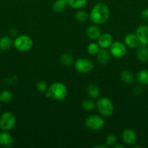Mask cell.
Segmentation results:
<instances>
[{
	"label": "cell",
	"mask_w": 148,
	"mask_h": 148,
	"mask_svg": "<svg viewBox=\"0 0 148 148\" xmlns=\"http://www.w3.org/2000/svg\"><path fill=\"white\" fill-rule=\"evenodd\" d=\"M101 34V29L97 25L89 26L86 30V35L91 40H98Z\"/></svg>",
	"instance_id": "5bb4252c"
},
{
	"label": "cell",
	"mask_w": 148,
	"mask_h": 148,
	"mask_svg": "<svg viewBox=\"0 0 148 148\" xmlns=\"http://www.w3.org/2000/svg\"><path fill=\"white\" fill-rule=\"evenodd\" d=\"M100 46L98 43H91L88 45L87 46V51H88L89 53L91 55H97V53L99 52L100 49Z\"/></svg>",
	"instance_id": "4316f807"
},
{
	"label": "cell",
	"mask_w": 148,
	"mask_h": 148,
	"mask_svg": "<svg viewBox=\"0 0 148 148\" xmlns=\"http://www.w3.org/2000/svg\"><path fill=\"white\" fill-rule=\"evenodd\" d=\"M136 55L139 62L142 63L148 62V47L147 45H139V48L136 50Z\"/></svg>",
	"instance_id": "9a60e30c"
},
{
	"label": "cell",
	"mask_w": 148,
	"mask_h": 148,
	"mask_svg": "<svg viewBox=\"0 0 148 148\" xmlns=\"http://www.w3.org/2000/svg\"><path fill=\"white\" fill-rule=\"evenodd\" d=\"M124 148L125 147L124 146H123V145H113V148Z\"/></svg>",
	"instance_id": "d6a6232c"
},
{
	"label": "cell",
	"mask_w": 148,
	"mask_h": 148,
	"mask_svg": "<svg viewBox=\"0 0 148 148\" xmlns=\"http://www.w3.org/2000/svg\"><path fill=\"white\" fill-rule=\"evenodd\" d=\"M59 60H60L61 63L64 65H66V66H70V65L72 64L73 63V57L71 54L68 53H63L60 56L59 58Z\"/></svg>",
	"instance_id": "603a6c76"
},
{
	"label": "cell",
	"mask_w": 148,
	"mask_h": 148,
	"mask_svg": "<svg viewBox=\"0 0 148 148\" xmlns=\"http://www.w3.org/2000/svg\"><path fill=\"white\" fill-rule=\"evenodd\" d=\"M96 107L99 113L104 117H108L113 114L114 111V106L111 100L103 97L100 98L96 103Z\"/></svg>",
	"instance_id": "3957f363"
},
{
	"label": "cell",
	"mask_w": 148,
	"mask_h": 148,
	"mask_svg": "<svg viewBox=\"0 0 148 148\" xmlns=\"http://www.w3.org/2000/svg\"><path fill=\"white\" fill-rule=\"evenodd\" d=\"M113 42V38L111 34L108 33H104L101 34L98 38V44L102 49H107L110 48Z\"/></svg>",
	"instance_id": "7c38bea8"
},
{
	"label": "cell",
	"mask_w": 148,
	"mask_h": 148,
	"mask_svg": "<svg viewBox=\"0 0 148 148\" xmlns=\"http://www.w3.org/2000/svg\"><path fill=\"white\" fill-rule=\"evenodd\" d=\"M16 124V118L14 114L7 111L1 114L0 117V128L4 131L12 130Z\"/></svg>",
	"instance_id": "5b68a950"
},
{
	"label": "cell",
	"mask_w": 148,
	"mask_h": 148,
	"mask_svg": "<svg viewBox=\"0 0 148 148\" xmlns=\"http://www.w3.org/2000/svg\"><path fill=\"white\" fill-rule=\"evenodd\" d=\"M117 137L114 134H107L105 138L106 145L107 146H113L117 143Z\"/></svg>",
	"instance_id": "f1b7e54d"
},
{
	"label": "cell",
	"mask_w": 148,
	"mask_h": 148,
	"mask_svg": "<svg viewBox=\"0 0 148 148\" xmlns=\"http://www.w3.org/2000/svg\"><path fill=\"white\" fill-rule=\"evenodd\" d=\"M75 69L80 73H89L94 69V63L86 58H81L75 62Z\"/></svg>",
	"instance_id": "52a82bcc"
},
{
	"label": "cell",
	"mask_w": 148,
	"mask_h": 148,
	"mask_svg": "<svg viewBox=\"0 0 148 148\" xmlns=\"http://www.w3.org/2000/svg\"><path fill=\"white\" fill-rule=\"evenodd\" d=\"M67 0H56L52 4V10L56 12H61L66 8Z\"/></svg>",
	"instance_id": "ffe728a7"
},
{
	"label": "cell",
	"mask_w": 148,
	"mask_h": 148,
	"mask_svg": "<svg viewBox=\"0 0 148 148\" xmlns=\"http://www.w3.org/2000/svg\"><path fill=\"white\" fill-rule=\"evenodd\" d=\"M133 92L136 95H139L142 92V88L140 86L135 87L133 89Z\"/></svg>",
	"instance_id": "4dcf8cb0"
},
{
	"label": "cell",
	"mask_w": 148,
	"mask_h": 148,
	"mask_svg": "<svg viewBox=\"0 0 148 148\" xmlns=\"http://www.w3.org/2000/svg\"><path fill=\"white\" fill-rule=\"evenodd\" d=\"M86 92L88 96L91 99H95L100 96V91L98 87L94 84H89L86 88Z\"/></svg>",
	"instance_id": "e0dca14e"
},
{
	"label": "cell",
	"mask_w": 148,
	"mask_h": 148,
	"mask_svg": "<svg viewBox=\"0 0 148 148\" xmlns=\"http://www.w3.org/2000/svg\"><path fill=\"white\" fill-rule=\"evenodd\" d=\"M75 18L76 19L77 21L80 22V23H84L87 19L89 18V14H88L86 12L84 11V10H80L75 13Z\"/></svg>",
	"instance_id": "d4e9b609"
},
{
	"label": "cell",
	"mask_w": 148,
	"mask_h": 148,
	"mask_svg": "<svg viewBox=\"0 0 148 148\" xmlns=\"http://www.w3.org/2000/svg\"><path fill=\"white\" fill-rule=\"evenodd\" d=\"M111 59V54L107 49H102L99 51L97 54V59L101 64H107Z\"/></svg>",
	"instance_id": "2e32d148"
},
{
	"label": "cell",
	"mask_w": 148,
	"mask_h": 148,
	"mask_svg": "<svg viewBox=\"0 0 148 148\" xmlns=\"http://www.w3.org/2000/svg\"><path fill=\"white\" fill-rule=\"evenodd\" d=\"M110 17V9L104 3H97L93 7L89 13V19L95 24H103Z\"/></svg>",
	"instance_id": "6da1fadb"
},
{
	"label": "cell",
	"mask_w": 148,
	"mask_h": 148,
	"mask_svg": "<svg viewBox=\"0 0 148 148\" xmlns=\"http://www.w3.org/2000/svg\"><path fill=\"white\" fill-rule=\"evenodd\" d=\"M135 33L139 38L140 44H148V25L145 24L140 25L137 27Z\"/></svg>",
	"instance_id": "9c48e42d"
},
{
	"label": "cell",
	"mask_w": 148,
	"mask_h": 148,
	"mask_svg": "<svg viewBox=\"0 0 148 148\" xmlns=\"http://www.w3.org/2000/svg\"><path fill=\"white\" fill-rule=\"evenodd\" d=\"M13 45V41L9 36H3L0 38V49L2 51H8Z\"/></svg>",
	"instance_id": "d6986e66"
},
{
	"label": "cell",
	"mask_w": 148,
	"mask_h": 148,
	"mask_svg": "<svg viewBox=\"0 0 148 148\" xmlns=\"http://www.w3.org/2000/svg\"><path fill=\"white\" fill-rule=\"evenodd\" d=\"M140 17L144 22L148 23V8L145 9V10L141 12Z\"/></svg>",
	"instance_id": "f546056e"
},
{
	"label": "cell",
	"mask_w": 148,
	"mask_h": 148,
	"mask_svg": "<svg viewBox=\"0 0 148 148\" xmlns=\"http://www.w3.org/2000/svg\"><path fill=\"white\" fill-rule=\"evenodd\" d=\"M109 51L112 56L119 59L126 55L127 49H126V46L125 43L120 41H113L111 46H110Z\"/></svg>",
	"instance_id": "ba28073f"
},
{
	"label": "cell",
	"mask_w": 148,
	"mask_h": 148,
	"mask_svg": "<svg viewBox=\"0 0 148 148\" xmlns=\"http://www.w3.org/2000/svg\"><path fill=\"white\" fill-rule=\"evenodd\" d=\"M120 79L126 84H131L134 79V77L132 72L129 70H123L120 73Z\"/></svg>",
	"instance_id": "44dd1931"
},
{
	"label": "cell",
	"mask_w": 148,
	"mask_h": 148,
	"mask_svg": "<svg viewBox=\"0 0 148 148\" xmlns=\"http://www.w3.org/2000/svg\"><path fill=\"white\" fill-rule=\"evenodd\" d=\"M85 125L89 130L92 131H98L104 127V121L100 116L91 115L86 119Z\"/></svg>",
	"instance_id": "8992f818"
},
{
	"label": "cell",
	"mask_w": 148,
	"mask_h": 148,
	"mask_svg": "<svg viewBox=\"0 0 148 148\" xmlns=\"http://www.w3.org/2000/svg\"><path fill=\"white\" fill-rule=\"evenodd\" d=\"M0 111H1V108H0Z\"/></svg>",
	"instance_id": "836d02e7"
},
{
	"label": "cell",
	"mask_w": 148,
	"mask_h": 148,
	"mask_svg": "<svg viewBox=\"0 0 148 148\" xmlns=\"http://www.w3.org/2000/svg\"><path fill=\"white\" fill-rule=\"evenodd\" d=\"M36 89H37V90L39 91V92H44V93L48 90V88H49L46 82H45V81L44 80L39 81V82L36 83Z\"/></svg>",
	"instance_id": "83f0119b"
},
{
	"label": "cell",
	"mask_w": 148,
	"mask_h": 148,
	"mask_svg": "<svg viewBox=\"0 0 148 148\" xmlns=\"http://www.w3.org/2000/svg\"><path fill=\"white\" fill-rule=\"evenodd\" d=\"M122 140L126 145H131L136 142L137 135L131 129H126L122 132Z\"/></svg>",
	"instance_id": "30bf717a"
},
{
	"label": "cell",
	"mask_w": 148,
	"mask_h": 148,
	"mask_svg": "<svg viewBox=\"0 0 148 148\" xmlns=\"http://www.w3.org/2000/svg\"><path fill=\"white\" fill-rule=\"evenodd\" d=\"M136 80L140 85H148V69H145L139 71L136 75Z\"/></svg>",
	"instance_id": "ac0fdd59"
},
{
	"label": "cell",
	"mask_w": 148,
	"mask_h": 148,
	"mask_svg": "<svg viewBox=\"0 0 148 148\" xmlns=\"http://www.w3.org/2000/svg\"><path fill=\"white\" fill-rule=\"evenodd\" d=\"M124 43L131 49H136L140 45V42L136 33H129L126 35L124 38Z\"/></svg>",
	"instance_id": "8fae6325"
},
{
	"label": "cell",
	"mask_w": 148,
	"mask_h": 148,
	"mask_svg": "<svg viewBox=\"0 0 148 148\" xmlns=\"http://www.w3.org/2000/svg\"><path fill=\"white\" fill-rule=\"evenodd\" d=\"M14 144L13 137L7 132L0 133V146L3 147H10Z\"/></svg>",
	"instance_id": "4fadbf2b"
},
{
	"label": "cell",
	"mask_w": 148,
	"mask_h": 148,
	"mask_svg": "<svg viewBox=\"0 0 148 148\" xmlns=\"http://www.w3.org/2000/svg\"><path fill=\"white\" fill-rule=\"evenodd\" d=\"M81 106H82L83 109L85 110L86 111H92L96 106V104L94 101L92 99H86L81 103Z\"/></svg>",
	"instance_id": "cb8c5ba5"
},
{
	"label": "cell",
	"mask_w": 148,
	"mask_h": 148,
	"mask_svg": "<svg viewBox=\"0 0 148 148\" xmlns=\"http://www.w3.org/2000/svg\"><path fill=\"white\" fill-rule=\"evenodd\" d=\"M45 95L47 98H52L56 101H63L68 95V89L62 82H54L49 87Z\"/></svg>",
	"instance_id": "7a4b0ae2"
},
{
	"label": "cell",
	"mask_w": 148,
	"mask_h": 148,
	"mask_svg": "<svg viewBox=\"0 0 148 148\" xmlns=\"http://www.w3.org/2000/svg\"><path fill=\"white\" fill-rule=\"evenodd\" d=\"M13 45L17 51L20 52L28 51L33 45L31 38L26 35L19 36L13 41Z\"/></svg>",
	"instance_id": "277c9868"
},
{
	"label": "cell",
	"mask_w": 148,
	"mask_h": 148,
	"mask_svg": "<svg viewBox=\"0 0 148 148\" xmlns=\"http://www.w3.org/2000/svg\"><path fill=\"white\" fill-rule=\"evenodd\" d=\"M12 99V93L10 91L5 90L0 93V101L3 103H8Z\"/></svg>",
	"instance_id": "484cf974"
},
{
	"label": "cell",
	"mask_w": 148,
	"mask_h": 148,
	"mask_svg": "<svg viewBox=\"0 0 148 148\" xmlns=\"http://www.w3.org/2000/svg\"><path fill=\"white\" fill-rule=\"evenodd\" d=\"M108 146L107 145H97L94 146V148H107Z\"/></svg>",
	"instance_id": "1f68e13d"
},
{
	"label": "cell",
	"mask_w": 148,
	"mask_h": 148,
	"mask_svg": "<svg viewBox=\"0 0 148 148\" xmlns=\"http://www.w3.org/2000/svg\"><path fill=\"white\" fill-rule=\"evenodd\" d=\"M87 0H67L68 5L73 9H81L86 4Z\"/></svg>",
	"instance_id": "7402d4cb"
}]
</instances>
